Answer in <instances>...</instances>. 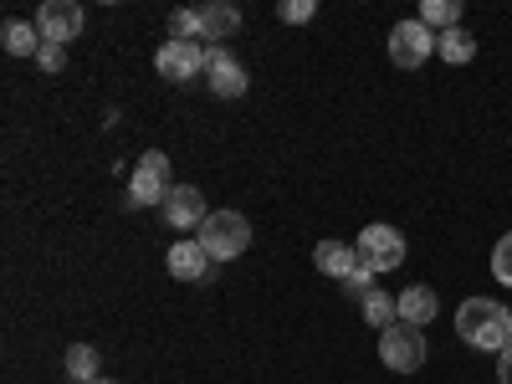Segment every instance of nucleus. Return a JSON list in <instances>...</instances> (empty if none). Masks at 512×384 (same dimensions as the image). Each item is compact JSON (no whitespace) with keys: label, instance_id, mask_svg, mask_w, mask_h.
I'll use <instances>...</instances> for the list:
<instances>
[{"label":"nucleus","instance_id":"nucleus-22","mask_svg":"<svg viewBox=\"0 0 512 384\" xmlns=\"http://www.w3.org/2000/svg\"><path fill=\"white\" fill-rule=\"evenodd\" d=\"M313 16H318V0H282L277 6V21H287V26H303Z\"/></svg>","mask_w":512,"mask_h":384},{"label":"nucleus","instance_id":"nucleus-3","mask_svg":"<svg viewBox=\"0 0 512 384\" xmlns=\"http://www.w3.org/2000/svg\"><path fill=\"white\" fill-rule=\"evenodd\" d=\"M354 251H359V267H369V272L379 277V272H395V267L405 262V236H400L395 226L374 221V226H364V231H359Z\"/></svg>","mask_w":512,"mask_h":384},{"label":"nucleus","instance_id":"nucleus-10","mask_svg":"<svg viewBox=\"0 0 512 384\" xmlns=\"http://www.w3.org/2000/svg\"><path fill=\"white\" fill-rule=\"evenodd\" d=\"M205 88L216 98H241L246 93V67L226 47H210V57H205Z\"/></svg>","mask_w":512,"mask_h":384},{"label":"nucleus","instance_id":"nucleus-11","mask_svg":"<svg viewBox=\"0 0 512 384\" xmlns=\"http://www.w3.org/2000/svg\"><path fill=\"white\" fill-rule=\"evenodd\" d=\"M169 277L175 282H216V262L200 241H175L169 246Z\"/></svg>","mask_w":512,"mask_h":384},{"label":"nucleus","instance_id":"nucleus-16","mask_svg":"<svg viewBox=\"0 0 512 384\" xmlns=\"http://www.w3.org/2000/svg\"><path fill=\"white\" fill-rule=\"evenodd\" d=\"M0 47H6L11 57H36L47 41H41V31L31 21H6V31H0Z\"/></svg>","mask_w":512,"mask_h":384},{"label":"nucleus","instance_id":"nucleus-18","mask_svg":"<svg viewBox=\"0 0 512 384\" xmlns=\"http://www.w3.org/2000/svg\"><path fill=\"white\" fill-rule=\"evenodd\" d=\"M67 374H72V384L103 379V374H98V349H93V344H72V349H67Z\"/></svg>","mask_w":512,"mask_h":384},{"label":"nucleus","instance_id":"nucleus-1","mask_svg":"<svg viewBox=\"0 0 512 384\" xmlns=\"http://www.w3.org/2000/svg\"><path fill=\"white\" fill-rule=\"evenodd\" d=\"M456 333H461L466 349L502 354L512 344V308H502L497 297H466L456 308Z\"/></svg>","mask_w":512,"mask_h":384},{"label":"nucleus","instance_id":"nucleus-7","mask_svg":"<svg viewBox=\"0 0 512 384\" xmlns=\"http://www.w3.org/2000/svg\"><path fill=\"white\" fill-rule=\"evenodd\" d=\"M205 57H210L205 41H164L154 52V67L164 82H195V77H205Z\"/></svg>","mask_w":512,"mask_h":384},{"label":"nucleus","instance_id":"nucleus-8","mask_svg":"<svg viewBox=\"0 0 512 384\" xmlns=\"http://www.w3.org/2000/svg\"><path fill=\"white\" fill-rule=\"evenodd\" d=\"M36 31H41V41L67 47V41L82 36V6H77V0H47V6L36 11Z\"/></svg>","mask_w":512,"mask_h":384},{"label":"nucleus","instance_id":"nucleus-19","mask_svg":"<svg viewBox=\"0 0 512 384\" xmlns=\"http://www.w3.org/2000/svg\"><path fill=\"white\" fill-rule=\"evenodd\" d=\"M420 21L431 26L436 36L451 31V26H461V0H425V6H420Z\"/></svg>","mask_w":512,"mask_h":384},{"label":"nucleus","instance_id":"nucleus-25","mask_svg":"<svg viewBox=\"0 0 512 384\" xmlns=\"http://www.w3.org/2000/svg\"><path fill=\"white\" fill-rule=\"evenodd\" d=\"M497 379H502V384H512V344L497 354Z\"/></svg>","mask_w":512,"mask_h":384},{"label":"nucleus","instance_id":"nucleus-12","mask_svg":"<svg viewBox=\"0 0 512 384\" xmlns=\"http://www.w3.org/2000/svg\"><path fill=\"white\" fill-rule=\"evenodd\" d=\"M313 262H318V272H323V277L349 282V277L359 272V251H354L349 241H318V246H313Z\"/></svg>","mask_w":512,"mask_h":384},{"label":"nucleus","instance_id":"nucleus-17","mask_svg":"<svg viewBox=\"0 0 512 384\" xmlns=\"http://www.w3.org/2000/svg\"><path fill=\"white\" fill-rule=\"evenodd\" d=\"M359 308H364V323H369V328H379V333L400 323V297H390V292H379V287H374V292L364 297Z\"/></svg>","mask_w":512,"mask_h":384},{"label":"nucleus","instance_id":"nucleus-23","mask_svg":"<svg viewBox=\"0 0 512 384\" xmlns=\"http://www.w3.org/2000/svg\"><path fill=\"white\" fill-rule=\"evenodd\" d=\"M62 62H67V47H57V41H47V47L36 52V67L41 72H62Z\"/></svg>","mask_w":512,"mask_h":384},{"label":"nucleus","instance_id":"nucleus-9","mask_svg":"<svg viewBox=\"0 0 512 384\" xmlns=\"http://www.w3.org/2000/svg\"><path fill=\"white\" fill-rule=\"evenodd\" d=\"M159 216H164L169 226H175V231H200V226H205V216H210V210H205V195H200L195 185H175V190L164 195V205H159Z\"/></svg>","mask_w":512,"mask_h":384},{"label":"nucleus","instance_id":"nucleus-24","mask_svg":"<svg viewBox=\"0 0 512 384\" xmlns=\"http://www.w3.org/2000/svg\"><path fill=\"white\" fill-rule=\"evenodd\" d=\"M338 287H344L349 297H359V303H364V297L374 292V272H369V267H359V272H354L349 282H338Z\"/></svg>","mask_w":512,"mask_h":384},{"label":"nucleus","instance_id":"nucleus-5","mask_svg":"<svg viewBox=\"0 0 512 384\" xmlns=\"http://www.w3.org/2000/svg\"><path fill=\"white\" fill-rule=\"evenodd\" d=\"M379 359H384V369H395V374H415L425 364V333L410 328V323L384 328L379 333Z\"/></svg>","mask_w":512,"mask_h":384},{"label":"nucleus","instance_id":"nucleus-2","mask_svg":"<svg viewBox=\"0 0 512 384\" xmlns=\"http://www.w3.org/2000/svg\"><path fill=\"white\" fill-rule=\"evenodd\" d=\"M195 241L210 251V262H236V256L251 246V221L241 216V210H210L205 226L195 231Z\"/></svg>","mask_w":512,"mask_h":384},{"label":"nucleus","instance_id":"nucleus-4","mask_svg":"<svg viewBox=\"0 0 512 384\" xmlns=\"http://www.w3.org/2000/svg\"><path fill=\"white\" fill-rule=\"evenodd\" d=\"M175 190L169 180V159L159 149H149L134 169V180H128V210H144V205H164V195Z\"/></svg>","mask_w":512,"mask_h":384},{"label":"nucleus","instance_id":"nucleus-6","mask_svg":"<svg viewBox=\"0 0 512 384\" xmlns=\"http://www.w3.org/2000/svg\"><path fill=\"white\" fill-rule=\"evenodd\" d=\"M431 57H436V31L425 26L420 16H415V21H400V26L390 31V62H395V67L415 72V67H425Z\"/></svg>","mask_w":512,"mask_h":384},{"label":"nucleus","instance_id":"nucleus-20","mask_svg":"<svg viewBox=\"0 0 512 384\" xmlns=\"http://www.w3.org/2000/svg\"><path fill=\"white\" fill-rule=\"evenodd\" d=\"M169 41H200V11H175L169 16Z\"/></svg>","mask_w":512,"mask_h":384},{"label":"nucleus","instance_id":"nucleus-21","mask_svg":"<svg viewBox=\"0 0 512 384\" xmlns=\"http://www.w3.org/2000/svg\"><path fill=\"white\" fill-rule=\"evenodd\" d=\"M492 277H497L502 287H512V231L492 246Z\"/></svg>","mask_w":512,"mask_h":384},{"label":"nucleus","instance_id":"nucleus-26","mask_svg":"<svg viewBox=\"0 0 512 384\" xmlns=\"http://www.w3.org/2000/svg\"><path fill=\"white\" fill-rule=\"evenodd\" d=\"M93 384H118V379H93Z\"/></svg>","mask_w":512,"mask_h":384},{"label":"nucleus","instance_id":"nucleus-13","mask_svg":"<svg viewBox=\"0 0 512 384\" xmlns=\"http://www.w3.org/2000/svg\"><path fill=\"white\" fill-rule=\"evenodd\" d=\"M241 26V11L231 6V0H210V6H200V41H210V47H221L226 36H236Z\"/></svg>","mask_w":512,"mask_h":384},{"label":"nucleus","instance_id":"nucleus-14","mask_svg":"<svg viewBox=\"0 0 512 384\" xmlns=\"http://www.w3.org/2000/svg\"><path fill=\"white\" fill-rule=\"evenodd\" d=\"M436 292L431 287H405L400 292V323H410V328H425V323H436Z\"/></svg>","mask_w":512,"mask_h":384},{"label":"nucleus","instance_id":"nucleus-15","mask_svg":"<svg viewBox=\"0 0 512 384\" xmlns=\"http://www.w3.org/2000/svg\"><path fill=\"white\" fill-rule=\"evenodd\" d=\"M436 52H441V62L466 67V62L477 57V36L466 31V26H451V31H441V36H436Z\"/></svg>","mask_w":512,"mask_h":384}]
</instances>
